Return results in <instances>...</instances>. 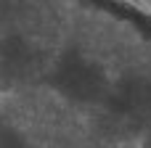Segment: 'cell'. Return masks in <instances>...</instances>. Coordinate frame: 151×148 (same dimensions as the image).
Returning a JSON list of instances; mask_svg holds the SVG:
<instances>
[{"label":"cell","instance_id":"1","mask_svg":"<svg viewBox=\"0 0 151 148\" xmlns=\"http://www.w3.org/2000/svg\"><path fill=\"white\" fill-rule=\"evenodd\" d=\"M0 148H151V132L56 71L0 61Z\"/></svg>","mask_w":151,"mask_h":148}]
</instances>
